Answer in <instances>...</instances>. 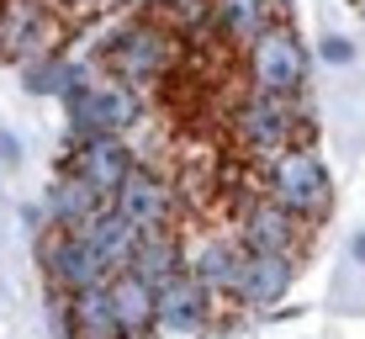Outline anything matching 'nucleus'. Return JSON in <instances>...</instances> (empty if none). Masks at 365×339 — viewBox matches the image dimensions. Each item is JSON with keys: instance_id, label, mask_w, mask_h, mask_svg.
<instances>
[{"instance_id": "nucleus-1", "label": "nucleus", "mask_w": 365, "mask_h": 339, "mask_svg": "<svg viewBox=\"0 0 365 339\" xmlns=\"http://www.w3.org/2000/svg\"><path fill=\"white\" fill-rule=\"evenodd\" d=\"M175 54H180L175 27H159V21H148V16L122 21V27L101 43V64H106V74L122 80V85H133V91H154L159 80H170Z\"/></svg>"}, {"instance_id": "nucleus-2", "label": "nucleus", "mask_w": 365, "mask_h": 339, "mask_svg": "<svg viewBox=\"0 0 365 339\" xmlns=\"http://www.w3.org/2000/svg\"><path fill=\"white\" fill-rule=\"evenodd\" d=\"M259 191L275 196L281 207H292L297 218L323 223L334 207V175L323 165V154L312 143H292L275 159H265V175H259Z\"/></svg>"}, {"instance_id": "nucleus-3", "label": "nucleus", "mask_w": 365, "mask_h": 339, "mask_svg": "<svg viewBox=\"0 0 365 339\" xmlns=\"http://www.w3.org/2000/svg\"><path fill=\"white\" fill-rule=\"evenodd\" d=\"M312 74V54L297 37L292 21H275L270 32H259L249 43V85L259 96H286V101H302Z\"/></svg>"}, {"instance_id": "nucleus-4", "label": "nucleus", "mask_w": 365, "mask_h": 339, "mask_svg": "<svg viewBox=\"0 0 365 339\" xmlns=\"http://www.w3.org/2000/svg\"><path fill=\"white\" fill-rule=\"evenodd\" d=\"M64 111H69V138H96V133H122L128 138L138 122H143V91L122 80H80L74 91L64 96Z\"/></svg>"}, {"instance_id": "nucleus-5", "label": "nucleus", "mask_w": 365, "mask_h": 339, "mask_svg": "<svg viewBox=\"0 0 365 339\" xmlns=\"http://www.w3.org/2000/svg\"><path fill=\"white\" fill-rule=\"evenodd\" d=\"M228 128H233V143L244 148V154L275 159L281 148H292V143H297V128H307V122H302V106H297V101H286V96H259V91H249L244 101L233 106Z\"/></svg>"}, {"instance_id": "nucleus-6", "label": "nucleus", "mask_w": 365, "mask_h": 339, "mask_svg": "<svg viewBox=\"0 0 365 339\" xmlns=\"http://www.w3.org/2000/svg\"><path fill=\"white\" fill-rule=\"evenodd\" d=\"M307 218H297L292 207H281L275 196H249L244 207H238V223H233V238L244 249H265V255H302V244H307Z\"/></svg>"}, {"instance_id": "nucleus-7", "label": "nucleus", "mask_w": 365, "mask_h": 339, "mask_svg": "<svg viewBox=\"0 0 365 339\" xmlns=\"http://www.w3.org/2000/svg\"><path fill=\"white\" fill-rule=\"evenodd\" d=\"M37 260H43V275H48V292L53 297H74L85 286H101L106 270H101L96 249L85 233H64V228H48L43 244H37Z\"/></svg>"}, {"instance_id": "nucleus-8", "label": "nucleus", "mask_w": 365, "mask_h": 339, "mask_svg": "<svg viewBox=\"0 0 365 339\" xmlns=\"http://www.w3.org/2000/svg\"><path fill=\"white\" fill-rule=\"evenodd\" d=\"M64 170L80 175L91 191H101V196L111 202V196L122 191V181L138 170V154H133V143H128L122 133H96V138H74Z\"/></svg>"}, {"instance_id": "nucleus-9", "label": "nucleus", "mask_w": 365, "mask_h": 339, "mask_svg": "<svg viewBox=\"0 0 365 339\" xmlns=\"http://www.w3.org/2000/svg\"><path fill=\"white\" fill-rule=\"evenodd\" d=\"M111 207L122 212V218L133 223L138 233H159V228H175V212H180V196H175L170 175L138 165L128 181H122V191L111 196Z\"/></svg>"}, {"instance_id": "nucleus-10", "label": "nucleus", "mask_w": 365, "mask_h": 339, "mask_svg": "<svg viewBox=\"0 0 365 339\" xmlns=\"http://www.w3.org/2000/svg\"><path fill=\"white\" fill-rule=\"evenodd\" d=\"M53 11L48 0H0V59L6 64H32L53 48Z\"/></svg>"}, {"instance_id": "nucleus-11", "label": "nucleus", "mask_w": 365, "mask_h": 339, "mask_svg": "<svg viewBox=\"0 0 365 339\" xmlns=\"http://www.w3.org/2000/svg\"><path fill=\"white\" fill-rule=\"evenodd\" d=\"M297 281V260L292 255H265V249H244L238 260V281H233V303L249 313H270L281 308V297Z\"/></svg>"}, {"instance_id": "nucleus-12", "label": "nucleus", "mask_w": 365, "mask_h": 339, "mask_svg": "<svg viewBox=\"0 0 365 339\" xmlns=\"http://www.w3.org/2000/svg\"><path fill=\"white\" fill-rule=\"evenodd\" d=\"M217 303L222 297H212L191 270H180V275H170V281L159 286V329H170V334H207L212 323H217Z\"/></svg>"}, {"instance_id": "nucleus-13", "label": "nucleus", "mask_w": 365, "mask_h": 339, "mask_svg": "<svg viewBox=\"0 0 365 339\" xmlns=\"http://www.w3.org/2000/svg\"><path fill=\"white\" fill-rule=\"evenodd\" d=\"M53 323H58V339H122L111 297H106V281L85 286L74 297H53Z\"/></svg>"}, {"instance_id": "nucleus-14", "label": "nucleus", "mask_w": 365, "mask_h": 339, "mask_svg": "<svg viewBox=\"0 0 365 339\" xmlns=\"http://www.w3.org/2000/svg\"><path fill=\"white\" fill-rule=\"evenodd\" d=\"M111 313H117V329L122 339H154L159 334V292L143 281L138 270H122L106 281Z\"/></svg>"}, {"instance_id": "nucleus-15", "label": "nucleus", "mask_w": 365, "mask_h": 339, "mask_svg": "<svg viewBox=\"0 0 365 339\" xmlns=\"http://www.w3.org/2000/svg\"><path fill=\"white\" fill-rule=\"evenodd\" d=\"M43 212H48V223H53V228H64V233H91V223L106 212V196L91 191L80 175L64 170V175L53 181V191H48Z\"/></svg>"}, {"instance_id": "nucleus-16", "label": "nucleus", "mask_w": 365, "mask_h": 339, "mask_svg": "<svg viewBox=\"0 0 365 339\" xmlns=\"http://www.w3.org/2000/svg\"><path fill=\"white\" fill-rule=\"evenodd\" d=\"M238 260H244V244H238V238H222V233H212V238H201L196 249H185V270H191L212 297H233Z\"/></svg>"}, {"instance_id": "nucleus-17", "label": "nucleus", "mask_w": 365, "mask_h": 339, "mask_svg": "<svg viewBox=\"0 0 365 339\" xmlns=\"http://www.w3.org/2000/svg\"><path fill=\"white\" fill-rule=\"evenodd\" d=\"M275 21H281V0H212V27L228 37L233 48H244V54Z\"/></svg>"}, {"instance_id": "nucleus-18", "label": "nucleus", "mask_w": 365, "mask_h": 339, "mask_svg": "<svg viewBox=\"0 0 365 339\" xmlns=\"http://www.w3.org/2000/svg\"><path fill=\"white\" fill-rule=\"evenodd\" d=\"M85 238H91V249H96L101 270H106V281L128 270V265H133V255H138V244H143V233H138L133 223L122 218L117 207H111V202H106V212H101V218L91 223V233H85Z\"/></svg>"}, {"instance_id": "nucleus-19", "label": "nucleus", "mask_w": 365, "mask_h": 339, "mask_svg": "<svg viewBox=\"0 0 365 339\" xmlns=\"http://www.w3.org/2000/svg\"><path fill=\"white\" fill-rule=\"evenodd\" d=\"M128 270H138L148 286H165L170 275H180L185 270V244L175 238V228H159V233H143V244H138V255H133V265Z\"/></svg>"}, {"instance_id": "nucleus-20", "label": "nucleus", "mask_w": 365, "mask_h": 339, "mask_svg": "<svg viewBox=\"0 0 365 339\" xmlns=\"http://www.w3.org/2000/svg\"><path fill=\"white\" fill-rule=\"evenodd\" d=\"M21 80H27V91H32V96H58V101H64L74 85L85 80V69H80V64H69L58 48H48V54H37L32 64H21Z\"/></svg>"}, {"instance_id": "nucleus-21", "label": "nucleus", "mask_w": 365, "mask_h": 339, "mask_svg": "<svg viewBox=\"0 0 365 339\" xmlns=\"http://www.w3.org/2000/svg\"><path fill=\"white\" fill-rule=\"evenodd\" d=\"M318 54L323 59H329V64H349V59H355V43H349V37H323V43H318Z\"/></svg>"}, {"instance_id": "nucleus-22", "label": "nucleus", "mask_w": 365, "mask_h": 339, "mask_svg": "<svg viewBox=\"0 0 365 339\" xmlns=\"http://www.w3.org/2000/svg\"><path fill=\"white\" fill-rule=\"evenodd\" d=\"M21 154V148H16V138H11V133H0V159H16Z\"/></svg>"}, {"instance_id": "nucleus-23", "label": "nucleus", "mask_w": 365, "mask_h": 339, "mask_svg": "<svg viewBox=\"0 0 365 339\" xmlns=\"http://www.w3.org/2000/svg\"><path fill=\"white\" fill-rule=\"evenodd\" d=\"M91 6H106V11H122V6H133V0H91Z\"/></svg>"}, {"instance_id": "nucleus-24", "label": "nucleus", "mask_w": 365, "mask_h": 339, "mask_svg": "<svg viewBox=\"0 0 365 339\" xmlns=\"http://www.w3.org/2000/svg\"><path fill=\"white\" fill-rule=\"evenodd\" d=\"M355 260H365V233L355 238Z\"/></svg>"}, {"instance_id": "nucleus-25", "label": "nucleus", "mask_w": 365, "mask_h": 339, "mask_svg": "<svg viewBox=\"0 0 365 339\" xmlns=\"http://www.w3.org/2000/svg\"><path fill=\"white\" fill-rule=\"evenodd\" d=\"M349 6H360V0H349Z\"/></svg>"}, {"instance_id": "nucleus-26", "label": "nucleus", "mask_w": 365, "mask_h": 339, "mask_svg": "<svg viewBox=\"0 0 365 339\" xmlns=\"http://www.w3.org/2000/svg\"><path fill=\"white\" fill-rule=\"evenodd\" d=\"M165 6H170V0H165Z\"/></svg>"}]
</instances>
